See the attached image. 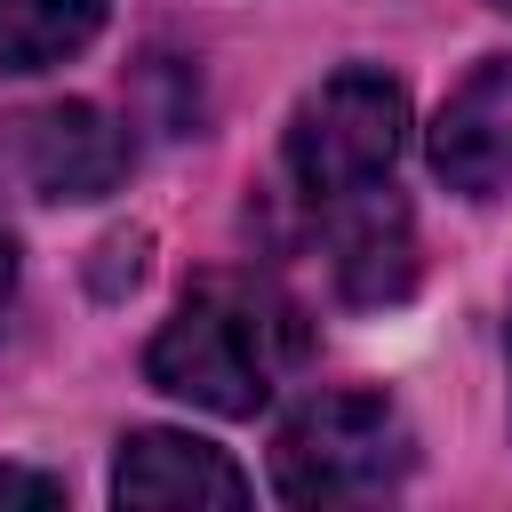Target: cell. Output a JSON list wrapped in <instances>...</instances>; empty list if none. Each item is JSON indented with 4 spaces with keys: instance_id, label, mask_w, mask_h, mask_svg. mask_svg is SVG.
Returning a JSON list of instances; mask_svg holds the SVG:
<instances>
[{
    "instance_id": "6da1fadb",
    "label": "cell",
    "mask_w": 512,
    "mask_h": 512,
    "mask_svg": "<svg viewBox=\"0 0 512 512\" xmlns=\"http://www.w3.org/2000/svg\"><path fill=\"white\" fill-rule=\"evenodd\" d=\"M296 360H304V312L248 272H208L152 336L144 376L208 416H256Z\"/></svg>"
},
{
    "instance_id": "7a4b0ae2",
    "label": "cell",
    "mask_w": 512,
    "mask_h": 512,
    "mask_svg": "<svg viewBox=\"0 0 512 512\" xmlns=\"http://www.w3.org/2000/svg\"><path fill=\"white\" fill-rule=\"evenodd\" d=\"M416 464L408 424L376 392H320L272 440V488L288 504H368L400 488Z\"/></svg>"
},
{
    "instance_id": "3957f363",
    "label": "cell",
    "mask_w": 512,
    "mask_h": 512,
    "mask_svg": "<svg viewBox=\"0 0 512 512\" xmlns=\"http://www.w3.org/2000/svg\"><path fill=\"white\" fill-rule=\"evenodd\" d=\"M400 144H408V96H400V80L352 64V72L320 80L296 104V120H288V176L320 208V200L384 184L392 160H400Z\"/></svg>"
},
{
    "instance_id": "277c9868",
    "label": "cell",
    "mask_w": 512,
    "mask_h": 512,
    "mask_svg": "<svg viewBox=\"0 0 512 512\" xmlns=\"http://www.w3.org/2000/svg\"><path fill=\"white\" fill-rule=\"evenodd\" d=\"M0 160L40 200H104L128 176V128H112L96 104H32L0 120Z\"/></svg>"
},
{
    "instance_id": "5b68a950",
    "label": "cell",
    "mask_w": 512,
    "mask_h": 512,
    "mask_svg": "<svg viewBox=\"0 0 512 512\" xmlns=\"http://www.w3.org/2000/svg\"><path fill=\"white\" fill-rule=\"evenodd\" d=\"M432 168L464 200H496L512 184V56H488L432 120Z\"/></svg>"
},
{
    "instance_id": "8992f818",
    "label": "cell",
    "mask_w": 512,
    "mask_h": 512,
    "mask_svg": "<svg viewBox=\"0 0 512 512\" xmlns=\"http://www.w3.org/2000/svg\"><path fill=\"white\" fill-rule=\"evenodd\" d=\"M328 216V256H336V288L352 304H392L416 280V240H408V208L392 200V184L320 200Z\"/></svg>"
},
{
    "instance_id": "52a82bcc",
    "label": "cell",
    "mask_w": 512,
    "mask_h": 512,
    "mask_svg": "<svg viewBox=\"0 0 512 512\" xmlns=\"http://www.w3.org/2000/svg\"><path fill=\"white\" fill-rule=\"evenodd\" d=\"M112 496L144 512H184V504H248V480L224 448L192 432H136L112 464Z\"/></svg>"
},
{
    "instance_id": "ba28073f",
    "label": "cell",
    "mask_w": 512,
    "mask_h": 512,
    "mask_svg": "<svg viewBox=\"0 0 512 512\" xmlns=\"http://www.w3.org/2000/svg\"><path fill=\"white\" fill-rule=\"evenodd\" d=\"M104 24V0H0V72H48L80 56Z\"/></svg>"
},
{
    "instance_id": "9c48e42d",
    "label": "cell",
    "mask_w": 512,
    "mask_h": 512,
    "mask_svg": "<svg viewBox=\"0 0 512 512\" xmlns=\"http://www.w3.org/2000/svg\"><path fill=\"white\" fill-rule=\"evenodd\" d=\"M0 504H40V512H56V504H64V480H48V472H16V464H0Z\"/></svg>"
},
{
    "instance_id": "30bf717a",
    "label": "cell",
    "mask_w": 512,
    "mask_h": 512,
    "mask_svg": "<svg viewBox=\"0 0 512 512\" xmlns=\"http://www.w3.org/2000/svg\"><path fill=\"white\" fill-rule=\"evenodd\" d=\"M8 288H16V240H8V224H0V312H8Z\"/></svg>"
},
{
    "instance_id": "8fae6325",
    "label": "cell",
    "mask_w": 512,
    "mask_h": 512,
    "mask_svg": "<svg viewBox=\"0 0 512 512\" xmlns=\"http://www.w3.org/2000/svg\"><path fill=\"white\" fill-rule=\"evenodd\" d=\"M496 8H504V16H512V0H496Z\"/></svg>"
}]
</instances>
